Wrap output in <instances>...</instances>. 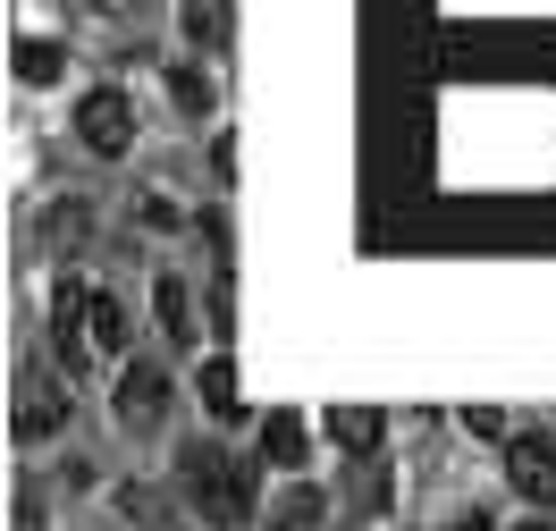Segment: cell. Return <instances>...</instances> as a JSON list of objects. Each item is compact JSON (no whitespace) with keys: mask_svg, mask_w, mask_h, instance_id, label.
Returning a JSON list of instances; mask_svg holds the SVG:
<instances>
[{"mask_svg":"<svg viewBox=\"0 0 556 531\" xmlns=\"http://www.w3.org/2000/svg\"><path fill=\"white\" fill-rule=\"evenodd\" d=\"M329 447H338V456H354V464H371L388 447V414L380 405H329Z\"/></svg>","mask_w":556,"mask_h":531,"instance_id":"cell-6","label":"cell"},{"mask_svg":"<svg viewBox=\"0 0 556 531\" xmlns=\"http://www.w3.org/2000/svg\"><path fill=\"white\" fill-rule=\"evenodd\" d=\"M118 515H127V523H152V531H177L169 523V497H161V490H136V481L118 490Z\"/></svg>","mask_w":556,"mask_h":531,"instance_id":"cell-15","label":"cell"},{"mask_svg":"<svg viewBox=\"0 0 556 531\" xmlns=\"http://www.w3.org/2000/svg\"><path fill=\"white\" fill-rule=\"evenodd\" d=\"M262 464H270V472H304V422H295V414H270V422H262Z\"/></svg>","mask_w":556,"mask_h":531,"instance_id":"cell-9","label":"cell"},{"mask_svg":"<svg viewBox=\"0 0 556 531\" xmlns=\"http://www.w3.org/2000/svg\"><path fill=\"white\" fill-rule=\"evenodd\" d=\"M110 414H118V430L152 439V430L169 422V371H161L152 354H127V363H118V389H110Z\"/></svg>","mask_w":556,"mask_h":531,"instance_id":"cell-2","label":"cell"},{"mask_svg":"<svg viewBox=\"0 0 556 531\" xmlns=\"http://www.w3.org/2000/svg\"><path fill=\"white\" fill-rule=\"evenodd\" d=\"M60 430H68V389L42 380V371H26V380H17V439L42 447V439H60Z\"/></svg>","mask_w":556,"mask_h":531,"instance_id":"cell-5","label":"cell"},{"mask_svg":"<svg viewBox=\"0 0 556 531\" xmlns=\"http://www.w3.org/2000/svg\"><path fill=\"white\" fill-rule=\"evenodd\" d=\"M17 531H42V497L35 490H17Z\"/></svg>","mask_w":556,"mask_h":531,"instance_id":"cell-17","label":"cell"},{"mask_svg":"<svg viewBox=\"0 0 556 531\" xmlns=\"http://www.w3.org/2000/svg\"><path fill=\"white\" fill-rule=\"evenodd\" d=\"M169 102L186 110V118H203V110L219 102V85H211V68H194V60H169Z\"/></svg>","mask_w":556,"mask_h":531,"instance_id":"cell-10","label":"cell"},{"mask_svg":"<svg viewBox=\"0 0 556 531\" xmlns=\"http://www.w3.org/2000/svg\"><path fill=\"white\" fill-rule=\"evenodd\" d=\"M515 531H556V523H548V515H522V523H515Z\"/></svg>","mask_w":556,"mask_h":531,"instance_id":"cell-19","label":"cell"},{"mask_svg":"<svg viewBox=\"0 0 556 531\" xmlns=\"http://www.w3.org/2000/svg\"><path fill=\"white\" fill-rule=\"evenodd\" d=\"M203 405L219 414V422H237V414H244V396H237V363H228V354H211V363H203Z\"/></svg>","mask_w":556,"mask_h":531,"instance_id":"cell-13","label":"cell"},{"mask_svg":"<svg viewBox=\"0 0 556 531\" xmlns=\"http://www.w3.org/2000/svg\"><path fill=\"white\" fill-rule=\"evenodd\" d=\"M464 430H472V439H506V414H497V405H472V414H464Z\"/></svg>","mask_w":556,"mask_h":531,"instance_id":"cell-16","label":"cell"},{"mask_svg":"<svg viewBox=\"0 0 556 531\" xmlns=\"http://www.w3.org/2000/svg\"><path fill=\"white\" fill-rule=\"evenodd\" d=\"M177 490H186V506H194L211 531H244L262 515L253 464L228 456V447H211V439H186V447H177Z\"/></svg>","mask_w":556,"mask_h":531,"instance_id":"cell-1","label":"cell"},{"mask_svg":"<svg viewBox=\"0 0 556 531\" xmlns=\"http://www.w3.org/2000/svg\"><path fill=\"white\" fill-rule=\"evenodd\" d=\"M60 60H68V51H60V42H42V35L17 42V76H26V85H51V76H60Z\"/></svg>","mask_w":556,"mask_h":531,"instance_id":"cell-14","label":"cell"},{"mask_svg":"<svg viewBox=\"0 0 556 531\" xmlns=\"http://www.w3.org/2000/svg\"><path fill=\"white\" fill-rule=\"evenodd\" d=\"M455 531H497V523H489V515H455Z\"/></svg>","mask_w":556,"mask_h":531,"instance_id":"cell-18","label":"cell"},{"mask_svg":"<svg viewBox=\"0 0 556 531\" xmlns=\"http://www.w3.org/2000/svg\"><path fill=\"white\" fill-rule=\"evenodd\" d=\"M152 320H161V338H169V346H203V329H194V295H186L177 270L152 279Z\"/></svg>","mask_w":556,"mask_h":531,"instance_id":"cell-8","label":"cell"},{"mask_svg":"<svg viewBox=\"0 0 556 531\" xmlns=\"http://www.w3.org/2000/svg\"><path fill=\"white\" fill-rule=\"evenodd\" d=\"M93 346H102V354H127V346H136V329H127V304H118L110 287H93Z\"/></svg>","mask_w":556,"mask_h":531,"instance_id":"cell-11","label":"cell"},{"mask_svg":"<svg viewBox=\"0 0 556 531\" xmlns=\"http://www.w3.org/2000/svg\"><path fill=\"white\" fill-rule=\"evenodd\" d=\"M329 523V497L313 490V481H287V490H270V506H262V531H320Z\"/></svg>","mask_w":556,"mask_h":531,"instance_id":"cell-7","label":"cell"},{"mask_svg":"<svg viewBox=\"0 0 556 531\" xmlns=\"http://www.w3.org/2000/svg\"><path fill=\"white\" fill-rule=\"evenodd\" d=\"M506 481L522 490L531 515H548V506H556V439H540V430L506 439Z\"/></svg>","mask_w":556,"mask_h":531,"instance_id":"cell-4","label":"cell"},{"mask_svg":"<svg viewBox=\"0 0 556 531\" xmlns=\"http://www.w3.org/2000/svg\"><path fill=\"white\" fill-rule=\"evenodd\" d=\"M76 143H85L93 161H127V152H136V102H127L118 85H93V93L76 102Z\"/></svg>","mask_w":556,"mask_h":531,"instance_id":"cell-3","label":"cell"},{"mask_svg":"<svg viewBox=\"0 0 556 531\" xmlns=\"http://www.w3.org/2000/svg\"><path fill=\"white\" fill-rule=\"evenodd\" d=\"M177 531H186V523H177Z\"/></svg>","mask_w":556,"mask_h":531,"instance_id":"cell-20","label":"cell"},{"mask_svg":"<svg viewBox=\"0 0 556 531\" xmlns=\"http://www.w3.org/2000/svg\"><path fill=\"white\" fill-rule=\"evenodd\" d=\"M177 35L194 42V51H219V35H228V9H219V0H186V9H177Z\"/></svg>","mask_w":556,"mask_h":531,"instance_id":"cell-12","label":"cell"}]
</instances>
